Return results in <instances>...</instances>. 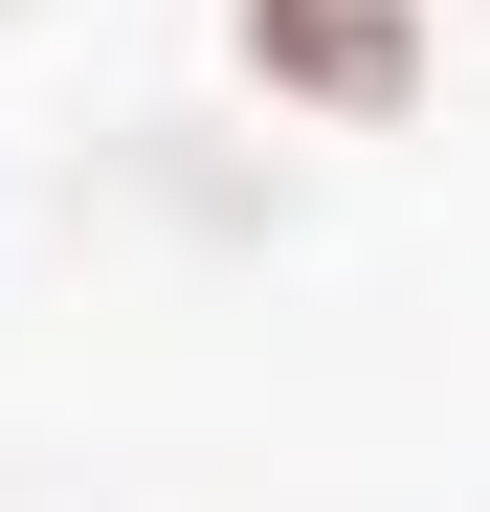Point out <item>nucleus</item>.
Wrapping results in <instances>:
<instances>
[{"label": "nucleus", "mask_w": 490, "mask_h": 512, "mask_svg": "<svg viewBox=\"0 0 490 512\" xmlns=\"http://www.w3.org/2000/svg\"><path fill=\"white\" fill-rule=\"evenodd\" d=\"M223 45L268 112H335V134L424 112V0H223Z\"/></svg>", "instance_id": "obj_1"}]
</instances>
